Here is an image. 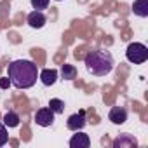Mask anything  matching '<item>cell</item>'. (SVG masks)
Here are the masks:
<instances>
[{"label":"cell","mask_w":148,"mask_h":148,"mask_svg":"<svg viewBox=\"0 0 148 148\" xmlns=\"http://www.w3.org/2000/svg\"><path fill=\"white\" fill-rule=\"evenodd\" d=\"M7 77L18 89H30L38 79V68L30 59H16L7 66Z\"/></svg>","instance_id":"6da1fadb"},{"label":"cell","mask_w":148,"mask_h":148,"mask_svg":"<svg viewBox=\"0 0 148 148\" xmlns=\"http://www.w3.org/2000/svg\"><path fill=\"white\" fill-rule=\"evenodd\" d=\"M86 68L94 77H105L113 70V58L108 51H89L86 56Z\"/></svg>","instance_id":"7a4b0ae2"},{"label":"cell","mask_w":148,"mask_h":148,"mask_svg":"<svg viewBox=\"0 0 148 148\" xmlns=\"http://www.w3.org/2000/svg\"><path fill=\"white\" fill-rule=\"evenodd\" d=\"M125 58L134 64H143L148 59V47L141 42H132V44L127 45Z\"/></svg>","instance_id":"3957f363"},{"label":"cell","mask_w":148,"mask_h":148,"mask_svg":"<svg viewBox=\"0 0 148 148\" xmlns=\"http://www.w3.org/2000/svg\"><path fill=\"white\" fill-rule=\"evenodd\" d=\"M54 112L47 106V108H40V110H37V113H35V122H37V125H40V127H49V125H52L54 124Z\"/></svg>","instance_id":"277c9868"},{"label":"cell","mask_w":148,"mask_h":148,"mask_svg":"<svg viewBox=\"0 0 148 148\" xmlns=\"http://www.w3.org/2000/svg\"><path fill=\"white\" fill-rule=\"evenodd\" d=\"M86 124H87V120H86V112H84V110H80V112H77V113L70 115L68 120H66V127H68L70 131H82Z\"/></svg>","instance_id":"5b68a950"},{"label":"cell","mask_w":148,"mask_h":148,"mask_svg":"<svg viewBox=\"0 0 148 148\" xmlns=\"http://www.w3.org/2000/svg\"><path fill=\"white\" fill-rule=\"evenodd\" d=\"M26 23H28L32 28L40 30V28H44V26H45L47 18H45V14H44L42 11H32V12L28 14V18H26Z\"/></svg>","instance_id":"8992f818"},{"label":"cell","mask_w":148,"mask_h":148,"mask_svg":"<svg viewBox=\"0 0 148 148\" xmlns=\"http://www.w3.org/2000/svg\"><path fill=\"white\" fill-rule=\"evenodd\" d=\"M77 134H73L71 138H70V148H89L91 146V139H89V136L87 134H84V132H80V131H75Z\"/></svg>","instance_id":"52a82bcc"},{"label":"cell","mask_w":148,"mask_h":148,"mask_svg":"<svg viewBox=\"0 0 148 148\" xmlns=\"http://www.w3.org/2000/svg\"><path fill=\"white\" fill-rule=\"evenodd\" d=\"M108 119H110L113 124L120 125V124H124V122L127 120V110L122 108V106H113V108L110 110V113H108Z\"/></svg>","instance_id":"ba28073f"},{"label":"cell","mask_w":148,"mask_h":148,"mask_svg":"<svg viewBox=\"0 0 148 148\" xmlns=\"http://www.w3.org/2000/svg\"><path fill=\"white\" fill-rule=\"evenodd\" d=\"M38 79L44 86H54L56 80H58V70L54 68H45L38 73Z\"/></svg>","instance_id":"9c48e42d"},{"label":"cell","mask_w":148,"mask_h":148,"mask_svg":"<svg viewBox=\"0 0 148 148\" xmlns=\"http://www.w3.org/2000/svg\"><path fill=\"white\" fill-rule=\"evenodd\" d=\"M138 141L136 138H132L131 134H120L115 141H113V148H132L136 146Z\"/></svg>","instance_id":"30bf717a"},{"label":"cell","mask_w":148,"mask_h":148,"mask_svg":"<svg viewBox=\"0 0 148 148\" xmlns=\"http://www.w3.org/2000/svg\"><path fill=\"white\" fill-rule=\"evenodd\" d=\"M132 12L139 18H146L148 16V0H134Z\"/></svg>","instance_id":"8fae6325"},{"label":"cell","mask_w":148,"mask_h":148,"mask_svg":"<svg viewBox=\"0 0 148 148\" xmlns=\"http://www.w3.org/2000/svg\"><path fill=\"white\" fill-rule=\"evenodd\" d=\"M61 77L64 80H75L77 79V68L73 64H63L61 66Z\"/></svg>","instance_id":"7c38bea8"},{"label":"cell","mask_w":148,"mask_h":148,"mask_svg":"<svg viewBox=\"0 0 148 148\" xmlns=\"http://www.w3.org/2000/svg\"><path fill=\"white\" fill-rule=\"evenodd\" d=\"M4 124L7 127H18L19 125V115L16 112H7L4 115Z\"/></svg>","instance_id":"4fadbf2b"},{"label":"cell","mask_w":148,"mask_h":148,"mask_svg":"<svg viewBox=\"0 0 148 148\" xmlns=\"http://www.w3.org/2000/svg\"><path fill=\"white\" fill-rule=\"evenodd\" d=\"M49 108H51L54 113H63V112H64V101H61V99H58V98H52V99L49 101Z\"/></svg>","instance_id":"5bb4252c"},{"label":"cell","mask_w":148,"mask_h":148,"mask_svg":"<svg viewBox=\"0 0 148 148\" xmlns=\"http://www.w3.org/2000/svg\"><path fill=\"white\" fill-rule=\"evenodd\" d=\"M9 141V134H7V125L4 122H0V146H4Z\"/></svg>","instance_id":"9a60e30c"},{"label":"cell","mask_w":148,"mask_h":148,"mask_svg":"<svg viewBox=\"0 0 148 148\" xmlns=\"http://www.w3.org/2000/svg\"><path fill=\"white\" fill-rule=\"evenodd\" d=\"M49 2L51 0H32V5L35 11H44V9H47Z\"/></svg>","instance_id":"2e32d148"},{"label":"cell","mask_w":148,"mask_h":148,"mask_svg":"<svg viewBox=\"0 0 148 148\" xmlns=\"http://www.w3.org/2000/svg\"><path fill=\"white\" fill-rule=\"evenodd\" d=\"M9 86H11V80H9V77L0 79V89H7Z\"/></svg>","instance_id":"e0dca14e"}]
</instances>
